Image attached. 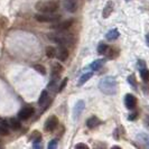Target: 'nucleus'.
Masks as SVG:
<instances>
[{"mask_svg": "<svg viewBox=\"0 0 149 149\" xmlns=\"http://www.w3.org/2000/svg\"><path fill=\"white\" fill-rule=\"evenodd\" d=\"M40 138H42V136H40V134L38 131H34L33 134L30 136V139L33 141H40Z\"/></svg>", "mask_w": 149, "mask_h": 149, "instance_id": "nucleus-24", "label": "nucleus"}, {"mask_svg": "<svg viewBox=\"0 0 149 149\" xmlns=\"http://www.w3.org/2000/svg\"><path fill=\"white\" fill-rule=\"evenodd\" d=\"M60 18V15H55L54 13H51V14H43L42 13V14H38L35 16V19L40 22H54L58 20Z\"/></svg>", "mask_w": 149, "mask_h": 149, "instance_id": "nucleus-4", "label": "nucleus"}, {"mask_svg": "<svg viewBox=\"0 0 149 149\" xmlns=\"http://www.w3.org/2000/svg\"><path fill=\"white\" fill-rule=\"evenodd\" d=\"M137 117H138V112H134V113H131V114L128 117V119H129V120H134Z\"/></svg>", "mask_w": 149, "mask_h": 149, "instance_id": "nucleus-31", "label": "nucleus"}, {"mask_svg": "<svg viewBox=\"0 0 149 149\" xmlns=\"http://www.w3.org/2000/svg\"><path fill=\"white\" fill-rule=\"evenodd\" d=\"M58 126V119L56 116H51L49 118H47V120L45 121L44 125V129L47 131V132H52L54 131L56 127Z\"/></svg>", "mask_w": 149, "mask_h": 149, "instance_id": "nucleus-5", "label": "nucleus"}, {"mask_svg": "<svg viewBox=\"0 0 149 149\" xmlns=\"http://www.w3.org/2000/svg\"><path fill=\"white\" fill-rule=\"evenodd\" d=\"M105 63V60H97L94 61L90 66H91V68L93 70V71H97V70H100L101 67H102V65Z\"/></svg>", "mask_w": 149, "mask_h": 149, "instance_id": "nucleus-18", "label": "nucleus"}, {"mask_svg": "<svg viewBox=\"0 0 149 149\" xmlns=\"http://www.w3.org/2000/svg\"><path fill=\"white\" fill-rule=\"evenodd\" d=\"M146 43H147V45L149 46V33L147 34V36H146Z\"/></svg>", "mask_w": 149, "mask_h": 149, "instance_id": "nucleus-32", "label": "nucleus"}, {"mask_svg": "<svg viewBox=\"0 0 149 149\" xmlns=\"http://www.w3.org/2000/svg\"><path fill=\"white\" fill-rule=\"evenodd\" d=\"M60 7V1L58 0H42L38 1L35 5L36 10L43 14H51L55 13Z\"/></svg>", "mask_w": 149, "mask_h": 149, "instance_id": "nucleus-2", "label": "nucleus"}, {"mask_svg": "<svg viewBox=\"0 0 149 149\" xmlns=\"http://www.w3.org/2000/svg\"><path fill=\"white\" fill-rule=\"evenodd\" d=\"M119 35L120 34H119V31H118V29H111L107 33L105 38H107L108 40H116L117 38L119 37Z\"/></svg>", "mask_w": 149, "mask_h": 149, "instance_id": "nucleus-17", "label": "nucleus"}, {"mask_svg": "<svg viewBox=\"0 0 149 149\" xmlns=\"http://www.w3.org/2000/svg\"><path fill=\"white\" fill-rule=\"evenodd\" d=\"M128 82L130 83L132 86H136V80H134V75H130L128 77Z\"/></svg>", "mask_w": 149, "mask_h": 149, "instance_id": "nucleus-29", "label": "nucleus"}, {"mask_svg": "<svg viewBox=\"0 0 149 149\" xmlns=\"http://www.w3.org/2000/svg\"><path fill=\"white\" fill-rule=\"evenodd\" d=\"M47 97H48V92L44 90L43 92H42V94H40V97H39V100H38V104L42 105L45 103V101L47 100Z\"/></svg>", "mask_w": 149, "mask_h": 149, "instance_id": "nucleus-23", "label": "nucleus"}, {"mask_svg": "<svg viewBox=\"0 0 149 149\" xmlns=\"http://www.w3.org/2000/svg\"><path fill=\"white\" fill-rule=\"evenodd\" d=\"M67 82H68V79H67V77H65V79H64V80H63V82L61 83V85H60V89H58V92H62V91H63V90L65 89V86H66Z\"/></svg>", "mask_w": 149, "mask_h": 149, "instance_id": "nucleus-27", "label": "nucleus"}, {"mask_svg": "<svg viewBox=\"0 0 149 149\" xmlns=\"http://www.w3.org/2000/svg\"><path fill=\"white\" fill-rule=\"evenodd\" d=\"M2 125L6 126V127L11 128V129H14V130H17V129L20 128V122H19V120L16 119V118H10L8 121H3Z\"/></svg>", "mask_w": 149, "mask_h": 149, "instance_id": "nucleus-12", "label": "nucleus"}, {"mask_svg": "<svg viewBox=\"0 0 149 149\" xmlns=\"http://www.w3.org/2000/svg\"><path fill=\"white\" fill-rule=\"evenodd\" d=\"M9 134V130H8L6 126L0 125V136H8Z\"/></svg>", "mask_w": 149, "mask_h": 149, "instance_id": "nucleus-26", "label": "nucleus"}, {"mask_svg": "<svg viewBox=\"0 0 149 149\" xmlns=\"http://www.w3.org/2000/svg\"><path fill=\"white\" fill-rule=\"evenodd\" d=\"M64 8L68 13H75L77 9V2L75 0H64Z\"/></svg>", "mask_w": 149, "mask_h": 149, "instance_id": "nucleus-13", "label": "nucleus"}, {"mask_svg": "<svg viewBox=\"0 0 149 149\" xmlns=\"http://www.w3.org/2000/svg\"><path fill=\"white\" fill-rule=\"evenodd\" d=\"M92 75H93V73H85L84 75H82L81 76V79H80V81H79V85H83L84 83H86L88 81H89L90 79L92 77Z\"/></svg>", "mask_w": 149, "mask_h": 149, "instance_id": "nucleus-22", "label": "nucleus"}, {"mask_svg": "<svg viewBox=\"0 0 149 149\" xmlns=\"http://www.w3.org/2000/svg\"><path fill=\"white\" fill-rule=\"evenodd\" d=\"M99 89H100V91H102L104 94L112 95V94H116V92H117L118 83H117L114 77L107 76V77H103L99 82Z\"/></svg>", "mask_w": 149, "mask_h": 149, "instance_id": "nucleus-1", "label": "nucleus"}, {"mask_svg": "<svg viewBox=\"0 0 149 149\" xmlns=\"http://www.w3.org/2000/svg\"><path fill=\"white\" fill-rule=\"evenodd\" d=\"M109 51V46L105 44V43H100L99 46H97V53L100 54V55H104L107 54Z\"/></svg>", "mask_w": 149, "mask_h": 149, "instance_id": "nucleus-20", "label": "nucleus"}, {"mask_svg": "<svg viewBox=\"0 0 149 149\" xmlns=\"http://www.w3.org/2000/svg\"><path fill=\"white\" fill-rule=\"evenodd\" d=\"M34 112H35L34 108H31V107H26V108H24V109H22V110L19 111L18 117H19V119H22V120H27V119H29L30 117L34 114Z\"/></svg>", "mask_w": 149, "mask_h": 149, "instance_id": "nucleus-6", "label": "nucleus"}, {"mask_svg": "<svg viewBox=\"0 0 149 149\" xmlns=\"http://www.w3.org/2000/svg\"><path fill=\"white\" fill-rule=\"evenodd\" d=\"M112 148H114V149H120V147H119V146H113Z\"/></svg>", "mask_w": 149, "mask_h": 149, "instance_id": "nucleus-33", "label": "nucleus"}, {"mask_svg": "<svg viewBox=\"0 0 149 149\" xmlns=\"http://www.w3.org/2000/svg\"><path fill=\"white\" fill-rule=\"evenodd\" d=\"M46 55H47V57H49V58H54V57L56 56V48L53 47V46L46 47Z\"/></svg>", "mask_w": 149, "mask_h": 149, "instance_id": "nucleus-21", "label": "nucleus"}, {"mask_svg": "<svg viewBox=\"0 0 149 149\" xmlns=\"http://www.w3.org/2000/svg\"><path fill=\"white\" fill-rule=\"evenodd\" d=\"M137 140L140 142L143 147L149 148V134H145V132L139 134L137 136Z\"/></svg>", "mask_w": 149, "mask_h": 149, "instance_id": "nucleus-15", "label": "nucleus"}, {"mask_svg": "<svg viewBox=\"0 0 149 149\" xmlns=\"http://www.w3.org/2000/svg\"><path fill=\"white\" fill-rule=\"evenodd\" d=\"M63 71V66L61 65L60 63H54L52 65V77L56 80V77L62 73Z\"/></svg>", "mask_w": 149, "mask_h": 149, "instance_id": "nucleus-16", "label": "nucleus"}, {"mask_svg": "<svg viewBox=\"0 0 149 149\" xmlns=\"http://www.w3.org/2000/svg\"><path fill=\"white\" fill-rule=\"evenodd\" d=\"M73 22H74L73 19H67V20H65V22H60V24L53 25L52 28L53 29H56V30H66L73 25Z\"/></svg>", "mask_w": 149, "mask_h": 149, "instance_id": "nucleus-8", "label": "nucleus"}, {"mask_svg": "<svg viewBox=\"0 0 149 149\" xmlns=\"http://www.w3.org/2000/svg\"><path fill=\"white\" fill-rule=\"evenodd\" d=\"M101 123H102L101 120L99 119L97 116H92V117H90L89 119L86 120V126H88L89 129H94L97 126H100Z\"/></svg>", "mask_w": 149, "mask_h": 149, "instance_id": "nucleus-11", "label": "nucleus"}, {"mask_svg": "<svg viewBox=\"0 0 149 149\" xmlns=\"http://www.w3.org/2000/svg\"><path fill=\"white\" fill-rule=\"evenodd\" d=\"M34 68L37 71L38 73H40L42 75H45L46 74V70H45V67L43 66V65H39V64H36L35 66H34Z\"/></svg>", "mask_w": 149, "mask_h": 149, "instance_id": "nucleus-25", "label": "nucleus"}, {"mask_svg": "<svg viewBox=\"0 0 149 149\" xmlns=\"http://www.w3.org/2000/svg\"><path fill=\"white\" fill-rule=\"evenodd\" d=\"M64 31H65V30H57V33L48 34V38L54 40V42H56L57 44L62 45V46L71 45L72 42H73V37H72L71 34L64 33Z\"/></svg>", "mask_w": 149, "mask_h": 149, "instance_id": "nucleus-3", "label": "nucleus"}, {"mask_svg": "<svg viewBox=\"0 0 149 149\" xmlns=\"http://www.w3.org/2000/svg\"><path fill=\"white\" fill-rule=\"evenodd\" d=\"M140 77L143 82H149V71L147 67H141L140 68Z\"/></svg>", "mask_w": 149, "mask_h": 149, "instance_id": "nucleus-19", "label": "nucleus"}, {"mask_svg": "<svg viewBox=\"0 0 149 149\" xmlns=\"http://www.w3.org/2000/svg\"><path fill=\"white\" fill-rule=\"evenodd\" d=\"M75 148H83V149H89V146L88 145H85V143H77V145H75Z\"/></svg>", "mask_w": 149, "mask_h": 149, "instance_id": "nucleus-30", "label": "nucleus"}, {"mask_svg": "<svg viewBox=\"0 0 149 149\" xmlns=\"http://www.w3.org/2000/svg\"><path fill=\"white\" fill-rule=\"evenodd\" d=\"M125 104H126L127 109L134 110L137 105V97H134V94H127L125 97Z\"/></svg>", "mask_w": 149, "mask_h": 149, "instance_id": "nucleus-7", "label": "nucleus"}, {"mask_svg": "<svg viewBox=\"0 0 149 149\" xmlns=\"http://www.w3.org/2000/svg\"><path fill=\"white\" fill-rule=\"evenodd\" d=\"M57 148V139H53L52 141L48 143V149Z\"/></svg>", "mask_w": 149, "mask_h": 149, "instance_id": "nucleus-28", "label": "nucleus"}, {"mask_svg": "<svg viewBox=\"0 0 149 149\" xmlns=\"http://www.w3.org/2000/svg\"><path fill=\"white\" fill-rule=\"evenodd\" d=\"M56 57L60 61H62V62L67 60V57H68V51H67V48L65 46H62L61 45L60 48L56 49Z\"/></svg>", "mask_w": 149, "mask_h": 149, "instance_id": "nucleus-10", "label": "nucleus"}, {"mask_svg": "<svg viewBox=\"0 0 149 149\" xmlns=\"http://www.w3.org/2000/svg\"><path fill=\"white\" fill-rule=\"evenodd\" d=\"M84 108H85V103H84L83 100H80V101L76 102V104L74 105V109H73V113H74L75 119H77L81 116V113L83 112Z\"/></svg>", "mask_w": 149, "mask_h": 149, "instance_id": "nucleus-9", "label": "nucleus"}, {"mask_svg": "<svg viewBox=\"0 0 149 149\" xmlns=\"http://www.w3.org/2000/svg\"><path fill=\"white\" fill-rule=\"evenodd\" d=\"M112 11H113V2H112L111 0H109V1L105 3L104 8H103V10H102V16H103V18H104V19L109 18V16H111Z\"/></svg>", "mask_w": 149, "mask_h": 149, "instance_id": "nucleus-14", "label": "nucleus"}]
</instances>
